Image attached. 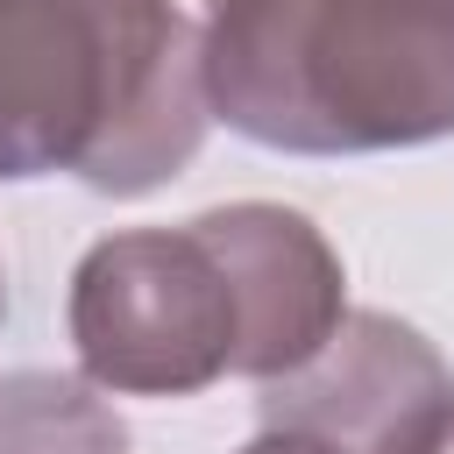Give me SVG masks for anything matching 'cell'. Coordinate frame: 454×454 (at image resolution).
<instances>
[{"label": "cell", "instance_id": "1", "mask_svg": "<svg viewBox=\"0 0 454 454\" xmlns=\"http://www.w3.org/2000/svg\"><path fill=\"white\" fill-rule=\"evenodd\" d=\"M340 326V262L284 206L114 234L78 262L71 340L92 383L184 397L213 376H291Z\"/></svg>", "mask_w": 454, "mask_h": 454}, {"label": "cell", "instance_id": "2", "mask_svg": "<svg viewBox=\"0 0 454 454\" xmlns=\"http://www.w3.org/2000/svg\"><path fill=\"white\" fill-rule=\"evenodd\" d=\"M206 106L270 149L454 135V0H206Z\"/></svg>", "mask_w": 454, "mask_h": 454}, {"label": "cell", "instance_id": "3", "mask_svg": "<svg viewBox=\"0 0 454 454\" xmlns=\"http://www.w3.org/2000/svg\"><path fill=\"white\" fill-rule=\"evenodd\" d=\"M199 135V35L170 0H0V177L149 192Z\"/></svg>", "mask_w": 454, "mask_h": 454}, {"label": "cell", "instance_id": "4", "mask_svg": "<svg viewBox=\"0 0 454 454\" xmlns=\"http://www.w3.org/2000/svg\"><path fill=\"white\" fill-rule=\"evenodd\" d=\"M262 426L305 433L333 454H433L454 426V376L411 326L355 312L312 362L270 376Z\"/></svg>", "mask_w": 454, "mask_h": 454}, {"label": "cell", "instance_id": "5", "mask_svg": "<svg viewBox=\"0 0 454 454\" xmlns=\"http://www.w3.org/2000/svg\"><path fill=\"white\" fill-rule=\"evenodd\" d=\"M106 433H121V419L99 411L78 383L14 376V383L0 390V454H50V447L106 440Z\"/></svg>", "mask_w": 454, "mask_h": 454}, {"label": "cell", "instance_id": "6", "mask_svg": "<svg viewBox=\"0 0 454 454\" xmlns=\"http://www.w3.org/2000/svg\"><path fill=\"white\" fill-rule=\"evenodd\" d=\"M248 454H333V447H319V440H305V433H284V426H262V440H255Z\"/></svg>", "mask_w": 454, "mask_h": 454}, {"label": "cell", "instance_id": "7", "mask_svg": "<svg viewBox=\"0 0 454 454\" xmlns=\"http://www.w3.org/2000/svg\"><path fill=\"white\" fill-rule=\"evenodd\" d=\"M433 454H454V426H447V440H440V447H433Z\"/></svg>", "mask_w": 454, "mask_h": 454}]
</instances>
